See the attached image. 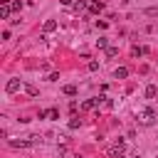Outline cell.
<instances>
[{"label":"cell","mask_w":158,"mask_h":158,"mask_svg":"<svg viewBox=\"0 0 158 158\" xmlns=\"http://www.w3.org/2000/svg\"><path fill=\"white\" fill-rule=\"evenodd\" d=\"M37 143H42L40 136H27V138H20V141H10L12 148H30V146H37Z\"/></svg>","instance_id":"1"},{"label":"cell","mask_w":158,"mask_h":158,"mask_svg":"<svg viewBox=\"0 0 158 158\" xmlns=\"http://www.w3.org/2000/svg\"><path fill=\"white\" fill-rule=\"evenodd\" d=\"M138 118H141V123L148 126V123L156 121V111H153V109H141V111H138Z\"/></svg>","instance_id":"2"},{"label":"cell","mask_w":158,"mask_h":158,"mask_svg":"<svg viewBox=\"0 0 158 158\" xmlns=\"http://www.w3.org/2000/svg\"><path fill=\"white\" fill-rule=\"evenodd\" d=\"M20 89H22L20 79H10V81H7V86H5V91H7V94H15V91H20Z\"/></svg>","instance_id":"3"},{"label":"cell","mask_w":158,"mask_h":158,"mask_svg":"<svg viewBox=\"0 0 158 158\" xmlns=\"http://www.w3.org/2000/svg\"><path fill=\"white\" fill-rule=\"evenodd\" d=\"M10 12H12V5H10V2H0V17H2V20H7V17H10Z\"/></svg>","instance_id":"4"},{"label":"cell","mask_w":158,"mask_h":158,"mask_svg":"<svg viewBox=\"0 0 158 158\" xmlns=\"http://www.w3.org/2000/svg\"><path fill=\"white\" fill-rule=\"evenodd\" d=\"M40 118H59V111H57V109H47V111H40Z\"/></svg>","instance_id":"5"},{"label":"cell","mask_w":158,"mask_h":158,"mask_svg":"<svg viewBox=\"0 0 158 158\" xmlns=\"http://www.w3.org/2000/svg\"><path fill=\"white\" fill-rule=\"evenodd\" d=\"M101 99H104V96H99V99H89V101H84V104H81V109H86V111H89V109H96Z\"/></svg>","instance_id":"6"},{"label":"cell","mask_w":158,"mask_h":158,"mask_svg":"<svg viewBox=\"0 0 158 158\" xmlns=\"http://www.w3.org/2000/svg\"><path fill=\"white\" fill-rule=\"evenodd\" d=\"M101 10H104V2H99V0H91V5H89V12H94V15H96V12H101Z\"/></svg>","instance_id":"7"},{"label":"cell","mask_w":158,"mask_h":158,"mask_svg":"<svg viewBox=\"0 0 158 158\" xmlns=\"http://www.w3.org/2000/svg\"><path fill=\"white\" fill-rule=\"evenodd\" d=\"M156 94H158V86H156V84H148V86H146V99H153Z\"/></svg>","instance_id":"8"},{"label":"cell","mask_w":158,"mask_h":158,"mask_svg":"<svg viewBox=\"0 0 158 158\" xmlns=\"http://www.w3.org/2000/svg\"><path fill=\"white\" fill-rule=\"evenodd\" d=\"M114 77H116V79H126V77H128V69H126V67H118V69L114 72Z\"/></svg>","instance_id":"9"},{"label":"cell","mask_w":158,"mask_h":158,"mask_svg":"<svg viewBox=\"0 0 158 158\" xmlns=\"http://www.w3.org/2000/svg\"><path fill=\"white\" fill-rule=\"evenodd\" d=\"M54 30H57V22L54 20H47L44 22V32H54Z\"/></svg>","instance_id":"10"},{"label":"cell","mask_w":158,"mask_h":158,"mask_svg":"<svg viewBox=\"0 0 158 158\" xmlns=\"http://www.w3.org/2000/svg\"><path fill=\"white\" fill-rule=\"evenodd\" d=\"M62 91H64L67 96H74V94H77V86H74V84H67V86H64Z\"/></svg>","instance_id":"11"},{"label":"cell","mask_w":158,"mask_h":158,"mask_svg":"<svg viewBox=\"0 0 158 158\" xmlns=\"http://www.w3.org/2000/svg\"><path fill=\"white\" fill-rule=\"evenodd\" d=\"M96 47L106 49V47H109V40H106V37H99V40H96Z\"/></svg>","instance_id":"12"},{"label":"cell","mask_w":158,"mask_h":158,"mask_svg":"<svg viewBox=\"0 0 158 158\" xmlns=\"http://www.w3.org/2000/svg\"><path fill=\"white\" fill-rule=\"evenodd\" d=\"M84 7H86V0H79V2H74V10H77V12H81Z\"/></svg>","instance_id":"13"},{"label":"cell","mask_w":158,"mask_h":158,"mask_svg":"<svg viewBox=\"0 0 158 158\" xmlns=\"http://www.w3.org/2000/svg\"><path fill=\"white\" fill-rule=\"evenodd\" d=\"M148 49L146 47H133V57H141V54H146Z\"/></svg>","instance_id":"14"},{"label":"cell","mask_w":158,"mask_h":158,"mask_svg":"<svg viewBox=\"0 0 158 158\" xmlns=\"http://www.w3.org/2000/svg\"><path fill=\"white\" fill-rule=\"evenodd\" d=\"M116 54H118L116 47H106V57H116Z\"/></svg>","instance_id":"15"},{"label":"cell","mask_w":158,"mask_h":158,"mask_svg":"<svg viewBox=\"0 0 158 158\" xmlns=\"http://www.w3.org/2000/svg\"><path fill=\"white\" fill-rule=\"evenodd\" d=\"M79 123H81L79 118H72V121H69V128H79Z\"/></svg>","instance_id":"16"},{"label":"cell","mask_w":158,"mask_h":158,"mask_svg":"<svg viewBox=\"0 0 158 158\" xmlns=\"http://www.w3.org/2000/svg\"><path fill=\"white\" fill-rule=\"evenodd\" d=\"M146 15H151V17H156V15H158V7H148V10H146Z\"/></svg>","instance_id":"17"},{"label":"cell","mask_w":158,"mask_h":158,"mask_svg":"<svg viewBox=\"0 0 158 158\" xmlns=\"http://www.w3.org/2000/svg\"><path fill=\"white\" fill-rule=\"evenodd\" d=\"M12 10H15V12H20V10H22V2H20V0H17V2H12Z\"/></svg>","instance_id":"18"}]
</instances>
